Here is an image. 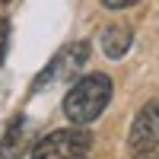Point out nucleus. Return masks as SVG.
I'll use <instances>...</instances> for the list:
<instances>
[{
    "label": "nucleus",
    "mask_w": 159,
    "mask_h": 159,
    "mask_svg": "<svg viewBox=\"0 0 159 159\" xmlns=\"http://www.w3.org/2000/svg\"><path fill=\"white\" fill-rule=\"evenodd\" d=\"M7 45H10V22L0 19V64H3V57H7Z\"/></svg>",
    "instance_id": "0eeeda50"
},
{
    "label": "nucleus",
    "mask_w": 159,
    "mask_h": 159,
    "mask_svg": "<svg viewBox=\"0 0 159 159\" xmlns=\"http://www.w3.org/2000/svg\"><path fill=\"white\" fill-rule=\"evenodd\" d=\"M86 57H89V45H86V42H76V45H70V48H64L61 54L45 67V73L35 80V89L42 86V83H48V80H54V76H73V73L86 64Z\"/></svg>",
    "instance_id": "20e7f679"
},
{
    "label": "nucleus",
    "mask_w": 159,
    "mask_h": 159,
    "mask_svg": "<svg viewBox=\"0 0 159 159\" xmlns=\"http://www.w3.org/2000/svg\"><path fill=\"white\" fill-rule=\"evenodd\" d=\"M134 159H156V153H153V150H147V153H134Z\"/></svg>",
    "instance_id": "1a4fd4ad"
},
{
    "label": "nucleus",
    "mask_w": 159,
    "mask_h": 159,
    "mask_svg": "<svg viewBox=\"0 0 159 159\" xmlns=\"http://www.w3.org/2000/svg\"><path fill=\"white\" fill-rule=\"evenodd\" d=\"M108 10H127V7H134V3H140V0H102Z\"/></svg>",
    "instance_id": "6e6552de"
},
{
    "label": "nucleus",
    "mask_w": 159,
    "mask_h": 159,
    "mask_svg": "<svg viewBox=\"0 0 159 159\" xmlns=\"http://www.w3.org/2000/svg\"><path fill=\"white\" fill-rule=\"evenodd\" d=\"M127 147H130V153H147V150L159 147V99H150L137 111L134 124H130Z\"/></svg>",
    "instance_id": "7ed1b4c3"
},
{
    "label": "nucleus",
    "mask_w": 159,
    "mask_h": 159,
    "mask_svg": "<svg viewBox=\"0 0 159 159\" xmlns=\"http://www.w3.org/2000/svg\"><path fill=\"white\" fill-rule=\"evenodd\" d=\"M92 143V134L86 127H61V130H51L48 137H42L32 150V159H80Z\"/></svg>",
    "instance_id": "f03ea898"
},
{
    "label": "nucleus",
    "mask_w": 159,
    "mask_h": 159,
    "mask_svg": "<svg viewBox=\"0 0 159 159\" xmlns=\"http://www.w3.org/2000/svg\"><path fill=\"white\" fill-rule=\"evenodd\" d=\"M108 102H111V80L105 73H89L80 83H73L70 92L64 96V115L73 124L86 127L108 108Z\"/></svg>",
    "instance_id": "f257e3e1"
},
{
    "label": "nucleus",
    "mask_w": 159,
    "mask_h": 159,
    "mask_svg": "<svg viewBox=\"0 0 159 159\" xmlns=\"http://www.w3.org/2000/svg\"><path fill=\"white\" fill-rule=\"evenodd\" d=\"M3 3H7V0H3Z\"/></svg>",
    "instance_id": "9d476101"
},
{
    "label": "nucleus",
    "mask_w": 159,
    "mask_h": 159,
    "mask_svg": "<svg viewBox=\"0 0 159 159\" xmlns=\"http://www.w3.org/2000/svg\"><path fill=\"white\" fill-rule=\"evenodd\" d=\"M22 143H25V118L16 115L0 140V159H22V150H25Z\"/></svg>",
    "instance_id": "423d86ee"
},
{
    "label": "nucleus",
    "mask_w": 159,
    "mask_h": 159,
    "mask_svg": "<svg viewBox=\"0 0 159 159\" xmlns=\"http://www.w3.org/2000/svg\"><path fill=\"white\" fill-rule=\"evenodd\" d=\"M80 159H83V156H80Z\"/></svg>",
    "instance_id": "9b49d317"
},
{
    "label": "nucleus",
    "mask_w": 159,
    "mask_h": 159,
    "mask_svg": "<svg viewBox=\"0 0 159 159\" xmlns=\"http://www.w3.org/2000/svg\"><path fill=\"white\" fill-rule=\"evenodd\" d=\"M130 42H134V29L124 22H115L108 25V29L102 32V51H105V57H111V61H121L127 51H130Z\"/></svg>",
    "instance_id": "39448f33"
}]
</instances>
